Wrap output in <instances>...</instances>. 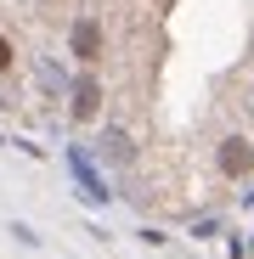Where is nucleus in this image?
<instances>
[{"instance_id":"f257e3e1","label":"nucleus","mask_w":254,"mask_h":259,"mask_svg":"<svg viewBox=\"0 0 254 259\" xmlns=\"http://www.w3.org/2000/svg\"><path fill=\"white\" fill-rule=\"evenodd\" d=\"M62 163H68V175H74V186H79L85 203H107V197H113L107 181L96 175V163H91V152H85V147H62Z\"/></svg>"},{"instance_id":"f03ea898","label":"nucleus","mask_w":254,"mask_h":259,"mask_svg":"<svg viewBox=\"0 0 254 259\" xmlns=\"http://www.w3.org/2000/svg\"><path fill=\"white\" fill-rule=\"evenodd\" d=\"M68 51L79 57V62H96L102 57V23L85 12V17H74V34H68Z\"/></svg>"},{"instance_id":"7ed1b4c3","label":"nucleus","mask_w":254,"mask_h":259,"mask_svg":"<svg viewBox=\"0 0 254 259\" xmlns=\"http://www.w3.org/2000/svg\"><path fill=\"white\" fill-rule=\"evenodd\" d=\"M96 113H102V84H96V73H79L74 102H68V118H74V124H91Z\"/></svg>"},{"instance_id":"20e7f679","label":"nucleus","mask_w":254,"mask_h":259,"mask_svg":"<svg viewBox=\"0 0 254 259\" xmlns=\"http://www.w3.org/2000/svg\"><path fill=\"white\" fill-rule=\"evenodd\" d=\"M96 152H102V163H136V136L119 130V124H107L102 141H96Z\"/></svg>"},{"instance_id":"39448f33","label":"nucleus","mask_w":254,"mask_h":259,"mask_svg":"<svg viewBox=\"0 0 254 259\" xmlns=\"http://www.w3.org/2000/svg\"><path fill=\"white\" fill-rule=\"evenodd\" d=\"M221 169L237 175V181H248V175H254V147H248L243 136H226V141H221Z\"/></svg>"},{"instance_id":"423d86ee","label":"nucleus","mask_w":254,"mask_h":259,"mask_svg":"<svg viewBox=\"0 0 254 259\" xmlns=\"http://www.w3.org/2000/svg\"><path fill=\"white\" fill-rule=\"evenodd\" d=\"M40 84H46V91H62V84H68V73H62V68H51V62H46V68H40Z\"/></svg>"},{"instance_id":"0eeeda50","label":"nucleus","mask_w":254,"mask_h":259,"mask_svg":"<svg viewBox=\"0 0 254 259\" xmlns=\"http://www.w3.org/2000/svg\"><path fill=\"white\" fill-rule=\"evenodd\" d=\"M6 68H12V39L0 34V73H6Z\"/></svg>"}]
</instances>
